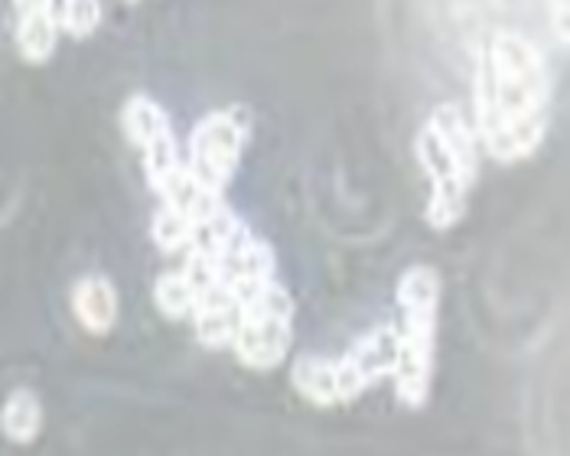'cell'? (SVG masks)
<instances>
[{"instance_id": "8992f818", "label": "cell", "mask_w": 570, "mask_h": 456, "mask_svg": "<svg viewBox=\"0 0 570 456\" xmlns=\"http://www.w3.org/2000/svg\"><path fill=\"white\" fill-rule=\"evenodd\" d=\"M294 297L281 284L267 300H262L238 329L232 356L252 371H271L287 363L294 346Z\"/></svg>"}, {"instance_id": "6da1fadb", "label": "cell", "mask_w": 570, "mask_h": 456, "mask_svg": "<svg viewBox=\"0 0 570 456\" xmlns=\"http://www.w3.org/2000/svg\"><path fill=\"white\" fill-rule=\"evenodd\" d=\"M476 135L495 163L534 157L551 128V72L522 33H495L480 52L473 82Z\"/></svg>"}, {"instance_id": "8fae6325", "label": "cell", "mask_w": 570, "mask_h": 456, "mask_svg": "<svg viewBox=\"0 0 570 456\" xmlns=\"http://www.w3.org/2000/svg\"><path fill=\"white\" fill-rule=\"evenodd\" d=\"M154 304L167 319H193V307H196V294L193 284L186 280V274L179 268L164 271L154 280Z\"/></svg>"}, {"instance_id": "9c48e42d", "label": "cell", "mask_w": 570, "mask_h": 456, "mask_svg": "<svg viewBox=\"0 0 570 456\" xmlns=\"http://www.w3.org/2000/svg\"><path fill=\"white\" fill-rule=\"evenodd\" d=\"M69 304L72 317L88 336H108L118 323V290L105 274L79 277L69 294Z\"/></svg>"}, {"instance_id": "30bf717a", "label": "cell", "mask_w": 570, "mask_h": 456, "mask_svg": "<svg viewBox=\"0 0 570 456\" xmlns=\"http://www.w3.org/2000/svg\"><path fill=\"white\" fill-rule=\"evenodd\" d=\"M43 398L33 388H13L0 410V430L10 444L30 447L43 434Z\"/></svg>"}, {"instance_id": "ba28073f", "label": "cell", "mask_w": 570, "mask_h": 456, "mask_svg": "<svg viewBox=\"0 0 570 456\" xmlns=\"http://www.w3.org/2000/svg\"><path fill=\"white\" fill-rule=\"evenodd\" d=\"M17 13V27H13V43H17V56L27 66H46L56 56V46L62 37L59 27V3H37V7H23L13 10Z\"/></svg>"}, {"instance_id": "7a4b0ae2", "label": "cell", "mask_w": 570, "mask_h": 456, "mask_svg": "<svg viewBox=\"0 0 570 456\" xmlns=\"http://www.w3.org/2000/svg\"><path fill=\"white\" fill-rule=\"evenodd\" d=\"M480 135L463 118L460 105H438L414 137V157L428 177L431 196L424 209V222L434 231H450L463 222L470 189L480 177Z\"/></svg>"}, {"instance_id": "4fadbf2b", "label": "cell", "mask_w": 570, "mask_h": 456, "mask_svg": "<svg viewBox=\"0 0 570 456\" xmlns=\"http://www.w3.org/2000/svg\"><path fill=\"white\" fill-rule=\"evenodd\" d=\"M548 23L561 46H570V0H548Z\"/></svg>"}, {"instance_id": "52a82bcc", "label": "cell", "mask_w": 570, "mask_h": 456, "mask_svg": "<svg viewBox=\"0 0 570 456\" xmlns=\"http://www.w3.org/2000/svg\"><path fill=\"white\" fill-rule=\"evenodd\" d=\"M121 131L131 140V147L140 153V167L147 186L170 177L186 163L179 140L174 135L170 115L164 111L160 101H154L150 95H131L121 108Z\"/></svg>"}, {"instance_id": "3957f363", "label": "cell", "mask_w": 570, "mask_h": 456, "mask_svg": "<svg viewBox=\"0 0 570 456\" xmlns=\"http://www.w3.org/2000/svg\"><path fill=\"white\" fill-rule=\"evenodd\" d=\"M397 349H401L397 323H382L365 336H358L336 359L326 356L294 359L291 385L313 408H346L365 391H372L382 378H395Z\"/></svg>"}, {"instance_id": "277c9868", "label": "cell", "mask_w": 570, "mask_h": 456, "mask_svg": "<svg viewBox=\"0 0 570 456\" xmlns=\"http://www.w3.org/2000/svg\"><path fill=\"white\" fill-rule=\"evenodd\" d=\"M440 271L431 265L404 268L395 284V300L401 319V349H397L395 398L407 410L424 408L434 391L438 368V326H440Z\"/></svg>"}, {"instance_id": "5bb4252c", "label": "cell", "mask_w": 570, "mask_h": 456, "mask_svg": "<svg viewBox=\"0 0 570 456\" xmlns=\"http://www.w3.org/2000/svg\"><path fill=\"white\" fill-rule=\"evenodd\" d=\"M125 3H137V0H125Z\"/></svg>"}, {"instance_id": "7c38bea8", "label": "cell", "mask_w": 570, "mask_h": 456, "mask_svg": "<svg viewBox=\"0 0 570 456\" xmlns=\"http://www.w3.org/2000/svg\"><path fill=\"white\" fill-rule=\"evenodd\" d=\"M59 27L72 40H88L101 27V0H59Z\"/></svg>"}, {"instance_id": "5b68a950", "label": "cell", "mask_w": 570, "mask_h": 456, "mask_svg": "<svg viewBox=\"0 0 570 456\" xmlns=\"http://www.w3.org/2000/svg\"><path fill=\"white\" fill-rule=\"evenodd\" d=\"M252 125L255 121L245 105L216 108L206 118H199L189 135V150H186V167L193 170V177L216 192H225L252 143V135H255Z\"/></svg>"}]
</instances>
